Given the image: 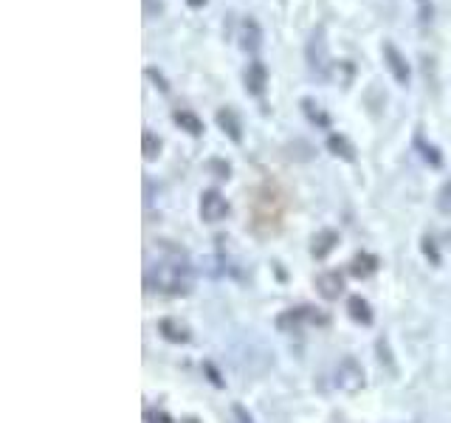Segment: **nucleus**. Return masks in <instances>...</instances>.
<instances>
[{"label":"nucleus","instance_id":"f257e3e1","mask_svg":"<svg viewBox=\"0 0 451 423\" xmlns=\"http://www.w3.org/2000/svg\"><path fill=\"white\" fill-rule=\"evenodd\" d=\"M192 285H195L192 265L178 254L147 268V288L150 291H158L167 296H187L192 291Z\"/></svg>","mask_w":451,"mask_h":423},{"label":"nucleus","instance_id":"f03ea898","mask_svg":"<svg viewBox=\"0 0 451 423\" xmlns=\"http://www.w3.org/2000/svg\"><path fill=\"white\" fill-rule=\"evenodd\" d=\"M305 59H308V68L319 76V79H327V71H330V48H327V34H324V25H316L308 45H305Z\"/></svg>","mask_w":451,"mask_h":423},{"label":"nucleus","instance_id":"7ed1b4c3","mask_svg":"<svg viewBox=\"0 0 451 423\" xmlns=\"http://www.w3.org/2000/svg\"><path fill=\"white\" fill-rule=\"evenodd\" d=\"M336 387L344 390V393H350V395H356L364 387V367L358 364V359L344 356L339 361V367H336Z\"/></svg>","mask_w":451,"mask_h":423},{"label":"nucleus","instance_id":"20e7f679","mask_svg":"<svg viewBox=\"0 0 451 423\" xmlns=\"http://www.w3.org/2000/svg\"><path fill=\"white\" fill-rule=\"evenodd\" d=\"M381 54H384V62H387V68H390V74H392V79L401 85V88H406L409 82H412V68H409V62H406V57H404V51L395 45V42H384L381 45Z\"/></svg>","mask_w":451,"mask_h":423},{"label":"nucleus","instance_id":"39448f33","mask_svg":"<svg viewBox=\"0 0 451 423\" xmlns=\"http://www.w3.org/2000/svg\"><path fill=\"white\" fill-rule=\"evenodd\" d=\"M226 214H228V201L218 190H206L201 195V217L206 223H221V220H226Z\"/></svg>","mask_w":451,"mask_h":423},{"label":"nucleus","instance_id":"423d86ee","mask_svg":"<svg viewBox=\"0 0 451 423\" xmlns=\"http://www.w3.org/2000/svg\"><path fill=\"white\" fill-rule=\"evenodd\" d=\"M242 82H245V93H248V96H262V93H265V85H268V68H265V62L251 59L248 68H245Z\"/></svg>","mask_w":451,"mask_h":423},{"label":"nucleus","instance_id":"0eeeda50","mask_svg":"<svg viewBox=\"0 0 451 423\" xmlns=\"http://www.w3.org/2000/svg\"><path fill=\"white\" fill-rule=\"evenodd\" d=\"M240 45L248 54H257L262 48V28H259V23L254 17L242 20V25H240Z\"/></svg>","mask_w":451,"mask_h":423},{"label":"nucleus","instance_id":"6e6552de","mask_svg":"<svg viewBox=\"0 0 451 423\" xmlns=\"http://www.w3.org/2000/svg\"><path fill=\"white\" fill-rule=\"evenodd\" d=\"M316 291L324 296V299H339L344 294V279L339 271H324L316 277Z\"/></svg>","mask_w":451,"mask_h":423},{"label":"nucleus","instance_id":"1a4fd4ad","mask_svg":"<svg viewBox=\"0 0 451 423\" xmlns=\"http://www.w3.org/2000/svg\"><path fill=\"white\" fill-rule=\"evenodd\" d=\"M215 122H218V127L223 130L234 144H240V141H242V122H240V116H237L231 108H221V110H218V116H215Z\"/></svg>","mask_w":451,"mask_h":423},{"label":"nucleus","instance_id":"9d476101","mask_svg":"<svg viewBox=\"0 0 451 423\" xmlns=\"http://www.w3.org/2000/svg\"><path fill=\"white\" fill-rule=\"evenodd\" d=\"M158 333H161L167 342H172V344H187V342L192 339L189 328H187L181 319H161V322H158Z\"/></svg>","mask_w":451,"mask_h":423},{"label":"nucleus","instance_id":"9b49d317","mask_svg":"<svg viewBox=\"0 0 451 423\" xmlns=\"http://www.w3.org/2000/svg\"><path fill=\"white\" fill-rule=\"evenodd\" d=\"M305 319H316V316L310 313V308H293V311H285V313L276 316V328H279L282 333H293V330L302 328Z\"/></svg>","mask_w":451,"mask_h":423},{"label":"nucleus","instance_id":"f8f14e48","mask_svg":"<svg viewBox=\"0 0 451 423\" xmlns=\"http://www.w3.org/2000/svg\"><path fill=\"white\" fill-rule=\"evenodd\" d=\"M327 150H330L336 158L347 161V164L356 161V144H353L347 136H341V133H330V136H327Z\"/></svg>","mask_w":451,"mask_h":423},{"label":"nucleus","instance_id":"ddd939ff","mask_svg":"<svg viewBox=\"0 0 451 423\" xmlns=\"http://www.w3.org/2000/svg\"><path fill=\"white\" fill-rule=\"evenodd\" d=\"M336 243H339V234H336L333 228H324V231H319V234L313 237L310 251H313V257H316V260H324V257L336 248Z\"/></svg>","mask_w":451,"mask_h":423},{"label":"nucleus","instance_id":"4468645a","mask_svg":"<svg viewBox=\"0 0 451 423\" xmlns=\"http://www.w3.org/2000/svg\"><path fill=\"white\" fill-rule=\"evenodd\" d=\"M347 313H350V319L358 322V325H373V308H370V302L361 299V296H350V299H347Z\"/></svg>","mask_w":451,"mask_h":423},{"label":"nucleus","instance_id":"2eb2a0df","mask_svg":"<svg viewBox=\"0 0 451 423\" xmlns=\"http://www.w3.org/2000/svg\"><path fill=\"white\" fill-rule=\"evenodd\" d=\"M172 122H175L181 130H187L189 136H204V130H206L204 122H201L192 110H175V113H172Z\"/></svg>","mask_w":451,"mask_h":423},{"label":"nucleus","instance_id":"dca6fc26","mask_svg":"<svg viewBox=\"0 0 451 423\" xmlns=\"http://www.w3.org/2000/svg\"><path fill=\"white\" fill-rule=\"evenodd\" d=\"M375 271H378V257H373V254H358V257L353 260V265H350V274L358 277V279H367V277H373Z\"/></svg>","mask_w":451,"mask_h":423},{"label":"nucleus","instance_id":"f3484780","mask_svg":"<svg viewBox=\"0 0 451 423\" xmlns=\"http://www.w3.org/2000/svg\"><path fill=\"white\" fill-rule=\"evenodd\" d=\"M299 105H302V110H305V116H308V119H310V122H313L316 127H330V119H327V113L322 110V105H319L316 99H310V96H305V99H302Z\"/></svg>","mask_w":451,"mask_h":423},{"label":"nucleus","instance_id":"a211bd4d","mask_svg":"<svg viewBox=\"0 0 451 423\" xmlns=\"http://www.w3.org/2000/svg\"><path fill=\"white\" fill-rule=\"evenodd\" d=\"M141 144H144V147H141V150H144V158H147V161H156L158 153H161V139H158L156 133L144 130V141H141Z\"/></svg>","mask_w":451,"mask_h":423},{"label":"nucleus","instance_id":"6ab92c4d","mask_svg":"<svg viewBox=\"0 0 451 423\" xmlns=\"http://www.w3.org/2000/svg\"><path fill=\"white\" fill-rule=\"evenodd\" d=\"M415 144H418V150L423 153V158H426V161H429L432 167H440V164H443V156H440V150H438L435 144H426V141H423L421 136L415 139Z\"/></svg>","mask_w":451,"mask_h":423},{"label":"nucleus","instance_id":"aec40b11","mask_svg":"<svg viewBox=\"0 0 451 423\" xmlns=\"http://www.w3.org/2000/svg\"><path fill=\"white\" fill-rule=\"evenodd\" d=\"M378 361L390 367V373H395V361H392V353H390V342L387 339H378Z\"/></svg>","mask_w":451,"mask_h":423},{"label":"nucleus","instance_id":"412c9836","mask_svg":"<svg viewBox=\"0 0 451 423\" xmlns=\"http://www.w3.org/2000/svg\"><path fill=\"white\" fill-rule=\"evenodd\" d=\"M438 209L443 212V214L451 212V178L440 187V192H438Z\"/></svg>","mask_w":451,"mask_h":423},{"label":"nucleus","instance_id":"4be33fe9","mask_svg":"<svg viewBox=\"0 0 451 423\" xmlns=\"http://www.w3.org/2000/svg\"><path fill=\"white\" fill-rule=\"evenodd\" d=\"M144 76H147V79H153V82H156V88H158L161 93H167V91H170V85H167L164 74H161V71H156L153 65H147V68H144Z\"/></svg>","mask_w":451,"mask_h":423},{"label":"nucleus","instance_id":"5701e85b","mask_svg":"<svg viewBox=\"0 0 451 423\" xmlns=\"http://www.w3.org/2000/svg\"><path fill=\"white\" fill-rule=\"evenodd\" d=\"M418 3V8H421V20L426 23V20H432V14H435V6H432V0H415Z\"/></svg>","mask_w":451,"mask_h":423},{"label":"nucleus","instance_id":"b1692460","mask_svg":"<svg viewBox=\"0 0 451 423\" xmlns=\"http://www.w3.org/2000/svg\"><path fill=\"white\" fill-rule=\"evenodd\" d=\"M423 254H426V257H432V262H435V265L440 262V254H438V248H435V240H429V237L423 240Z\"/></svg>","mask_w":451,"mask_h":423},{"label":"nucleus","instance_id":"393cba45","mask_svg":"<svg viewBox=\"0 0 451 423\" xmlns=\"http://www.w3.org/2000/svg\"><path fill=\"white\" fill-rule=\"evenodd\" d=\"M234 415L240 418V423H254V418H251V415H248L242 407H234Z\"/></svg>","mask_w":451,"mask_h":423},{"label":"nucleus","instance_id":"a878e982","mask_svg":"<svg viewBox=\"0 0 451 423\" xmlns=\"http://www.w3.org/2000/svg\"><path fill=\"white\" fill-rule=\"evenodd\" d=\"M187 6H189V8H204L206 0H187Z\"/></svg>","mask_w":451,"mask_h":423},{"label":"nucleus","instance_id":"bb28decb","mask_svg":"<svg viewBox=\"0 0 451 423\" xmlns=\"http://www.w3.org/2000/svg\"><path fill=\"white\" fill-rule=\"evenodd\" d=\"M150 421L153 423H170V418H167V415H150Z\"/></svg>","mask_w":451,"mask_h":423},{"label":"nucleus","instance_id":"cd10ccee","mask_svg":"<svg viewBox=\"0 0 451 423\" xmlns=\"http://www.w3.org/2000/svg\"><path fill=\"white\" fill-rule=\"evenodd\" d=\"M184 423H198V421H195V418H189V421H184Z\"/></svg>","mask_w":451,"mask_h":423}]
</instances>
